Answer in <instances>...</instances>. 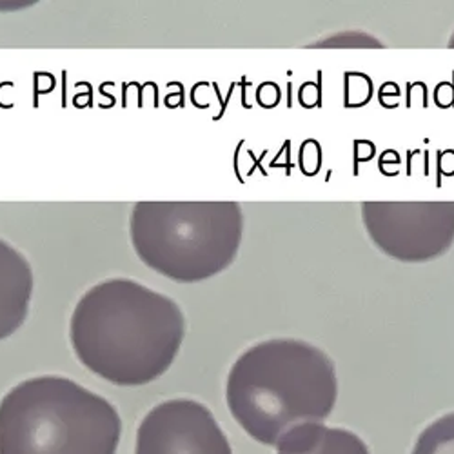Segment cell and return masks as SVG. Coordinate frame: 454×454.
<instances>
[{
    "label": "cell",
    "mask_w": 454,
    "mask_h": 454,
    "mask_svg": "<svg viewBox=\"0 0 454 454\" xmlns=\"http://www.w3.org/2000/svg\"><path fill=\"white\" fill-rule=\"evenodd\" d=\"M185 317L176 301L145 284L113 277L91 286L69 317V344L79 362L102 380L147 386L180 353Z\"/></svg>",
    "instance_id": "1"
},
{
    "label": "cell",
    "mask_w": 454,
    "mask_h": 454,
    "mask_svg": "<svg viewBox=\"0 0 454 454\" xmlns=\"http://www.w3.org/2000/svg\"><path fill=\"white\" fill-rule=\"evenodd\" d=\"M338 398L331 356L306 340L271 338L247 348L231 365L225 400L242 429L263 445L322 424Z\"/></svg>",
    "instance_id": "2"
},
{
    "label": "cell",
    "mask_w": 454,
    "mask_h": 454,
    "mask_svg": "<svg viewBox=\"0 0 454 454\" xmlns=\"http://www.w3.org/2000/svg\"><path fill=\"white\" fill-rule=\"evenodd\" d=\"M121 414L64 376H35L0 400V454H115Z\"/></svg>",
    "instance_id": "3"
},
{
    "label": "cell",
    "mask_w": 454,
    "mask_h": 454,
    "mask_svg": "<svg viewBox=\"0 0 454 454\" xmlns=\"http://www.w3.org/2000/svg\"><path fill=\"white\" fill-rule=\"evenodd\" d=\"M244 239V211L233 200L138 202L129 213V240L157 275L199 284L230 270Z\"/></svg>",
    "instance_id": "4"
},
{
    "label": "cell",
    "mask_w": 454,
    "mask_h": 454,
    "mask_svg": "<svg viewBox=\"0 0 454 454\" xmlns=\"http://www.w3.org/2000/svg\"><path fill=\"white\" fill-rule=\"evenodd\" d=\"M371 244L403 263H426L454 246V200L362 202Z\"/></svg>",
    "instance_id": "5"
},
{
    "label": "cell",
    "mask_w": 454,
    "mask_h": 454,
    "mask_svg": "<svg viewBox=\"0 0 454 454\" xmlns=\"http://www.w3.org/2000/svg\"><path fill=\"white\" fill-rule=\"evenodd\" d=\"M135 454H233V450L204 403L178 398L159 403L145 414Z\"/></svg>",
    "instance_id": "6"
},
{
    "label": "cell",
    "mask_w": 454,
    "mask_h": 454,
    "mask_svg": "<svg viewBox=\"0 0 454 454\" xmlns=\"http://www.w3.org/2000/svg\"><path fill=\"white\" fill-rule=\"evenodd\" d=\"M35 293L29 260L8 240L0 239V342L26 322Z\"/></svg>",
    "instance_id": "7"
},
{
    "label": "cell",
    "mask_w": 454,
    "mask_h": 454,
    "mask_svg": "<svg viewBox=\"0 0 454 454\" xmlns=\"http://www.w3.org/2000/svg\"><path fill=\"white\" fill-rule=\"evenodd\" d=\"M278 454H369L365 443L346 429L301 426L278 442Z\"/></svg>",
    "instance_id": "8"
},
{
    "label": "cell",
    "mask_w": 454,
    "mask_h": 454,
    "mask_svg": "<svg viewBox=\"0 0 454 454\" xmlns=\"http://www.w3.org/2000/svg\"><path fill=\"white\" fill-rule=\"evenodd\" d=\"M412 454H454V412L433 422L419 436Z\"/></svg>",
    "instance_id": "9"
},
{
    "label": "cell",
    "mask_w": 454,
    "mask_h": 454,
    "mask_svg": "<svg viewBox=\"0 0 454 454\" xmlns=\"http://www.w3.org/2000/svg\"><path fill=\"white\" fill-rule=\"evenodd\" d=\"M311 48L320 50H382L384 43L376 39L374 35L360 29H346L333 33L325 39L311 44Z\"/></svg>",
    "instance_id": "10"
},
{
    "label": "cell",
    "mask_w": 454,
    "mask_h": 454,
    "mask_svg": "<svg viewBox=\"0 0 454 454\" xmlns=\"http://www.w3.org/2000/svg\"><path fill=\"white\" fill-rule=\"evenodd\" d=\"M450 50H454V31H452V35L449 36V44H447Z\"/></svg>",
    "instance_id": "11"
}]
</instances>
